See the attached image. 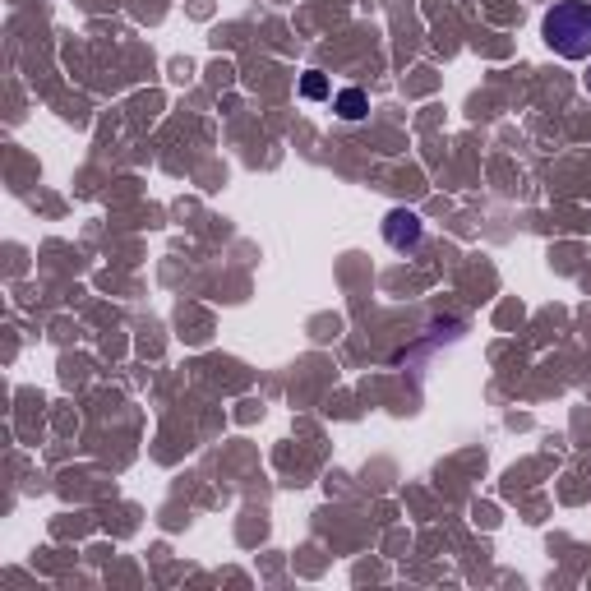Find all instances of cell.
<instances>
[{
  "label": "cell",
  "instance_id": "6da1fadb",
  "mask_svg": "<svg viewBox=\"0 0 591 591\" xmlns=\"http://www.w3.org/2000/svg\"><path fill=\"white\" fill-rule=\"evenodd\" d=\"M545 47L564 61H587L591 56V5L587 0H559L541 19Z\"/></svg>",
  "mask_w": 591,
  "mask_h": 591
},
{
  "label": "cell",
  "instance_id": "5b68a950",
  "mask_svg": "<svg viewBox=\"0 0 591 591\" xmlns=\"http://www.w3.org/2000/svg\"><path fill=\"white\" fill-rule=\"evenodd\" d=\"M587 88H591V70H587Z\"/></svg>",
  "mask_w": 591,
  "mask_h": 591
},
{
  "label": "cell",
  "instance_id": "7a4b0ae2",
  "mask_svg": "<svg viewBox=\"0 0 591 591\" xmlns=\"http://www.w3.org/2000/svg\"><path fill=\"white\" fill-rule=\"evenodd\" d=\"M425 236V222L421 213H411V208H393L384 218V241L393 245V250H416Z\"/></svg>",
  "mask_w": 591,
  "mask_h": 591
},
{
  "label": "cell",
  "instance_id": "277c9868",
  "mask_svg": "<svg viewBox=\"0 0 591 591\" xmlns=\"http://www.w3.org/2000/svg\"><path fill=\"white\" fill-rule=\"evenodd\" d=\"M301 97H310V102H319V97H328V74H319V70H310L301 79Z\"/></svg>",
  "mask_w": 591,
  "mask_h": 591
},
{
  "label": "cell",
  "instance_id": "3957f363",
  "mask_svg": "<svg viewBox=\"0 0 591 591\" xmlns=\"http://www.w3.org/2000/svg\"><path fill=\"white\" fill-rule=\"evenodd\" d=\"M333 111H338L342 121H361L365 111H370V97H365L361 88H342V93L333 97Z\"/></svg>",
  "mask_w": 591,
  "mask_h": 591
}]
</instances>
